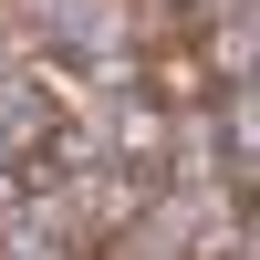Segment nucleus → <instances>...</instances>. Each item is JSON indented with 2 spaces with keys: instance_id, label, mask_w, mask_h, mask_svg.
Masks as SVG:
<instances>
[{
  "instance_id": "f257e3e1",
  "label": "nucleus",
  "mask_w": 260,
  "mask_h": 260,
  "mask_svg": "<svg viewBox=\"0 0 260 260\" xmlns=\"http://www.w3.org/2000/svg\"><path fill=\"white\" fill-rule=\"evenodd\" d=\"M240 42H229V21H187V31H156L136 42V94L156 104V115H208V104L240 83Z\"/></svg>"
}]
</instances>
